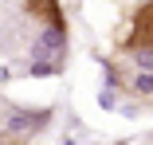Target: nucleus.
<instances>
[{
  "label": "nucleus",
  "mask_w": 153,
  "mask_h": 145,
  "mask_svg": "<svg viewBox=\"0 0 153 145\" xmlns=\"http://www.w3.org/2000/svg\"><path fill=\"white\" fill-rule=\"evenodd\" d=\"M126 47L130 51H153V0H145L134 12L130 32H126Z\"/></svg>",
  "instance_id": "nucleus-1"
},
{
  "label": "nucleus",
  "mask_w": 153,
  "mask_h": 145,
  "mask_svg": "<svg viewBox=\"0 0 153 145\" xmlns=\"http://www.w3.org/2000/svg\"><path fill=\"white\" fill-rule=\"evenodd\" d=\"M27 12H32L39 24H47L51 32H67V16H63V4L59 0H24Z\"/></svg>",
  "instance_id": "nucleus-2"
}]
</instances>
